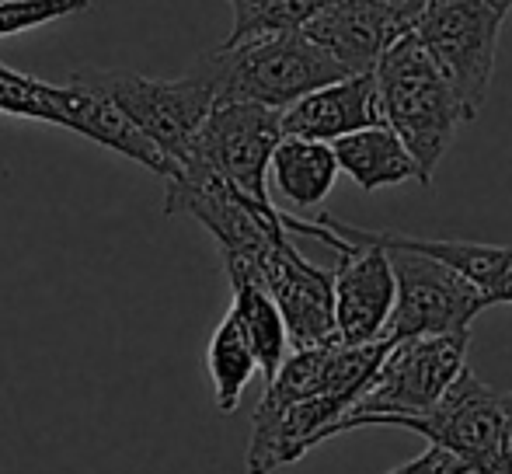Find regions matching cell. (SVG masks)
<instances>
[{
    "label": "cell",
    "instance_id": "cell-21",
    "mask_svg": "<svg viewBox=\"0 0 512 474\" xmlns=\"http://www.w3.org/2000/svg\"><path fill=\"white\" fill-rule=\"evenodd\" d=\"M91 11V0H0V39Z\"/></svg>",
    "mask_w": 512,
    "mask_h": 474
},
{
    "label": "cell",
    "instance_id": "cell-3",
    "mask_svg": "<svg viewBox=\"0 0 512 474\" xmlns=\"http://www.w3.org/2000/svg\"><path fill=\"white\" fill-rule=\"evenodd\" d=\"M384 426L408 429L446 450L467 474H512V391L488 387L471 366L422 415H398Z\"/></svg>",
    "mask_w": 512,
    "mask_h": 474
},
{
    "label": "cell",
    "instance_id": "cell-18",
    "mask_svg": "<svg viewBox=\"0 0 512 474\" xmlns=\"http://www.w3.org/2000/svg\"><path fill=\"white\" fill-rule=\"evenodd\" d=\"M206 370H209V384H213L216 412L234 415L237 405H241V394L248 391L251 377L258 373V363H255V353H251L248 339H244L241 325H237L230 311H227V318L216 325L213 339H209Z\"/></svg>",
    "mask_w": 512,
    "mask_h": 474
},
{
    "label": "cell",
    "instance_id": "cell-19",
    "mask_svg": "<svg viewBox=\"0 0 512 474\" xmlns=\"http://www.w3.org/2000/svg\"><path fill=\"white\" fill-rule=\"evenodd\" d=\"M227 4L234 11L227 46H234V42L255 39V35L297 32L331 0H227Z\"/></svg>",
    "mask_w": 512,
    "mask_h": 474
},
{
    "label": "cell",
    "instance_id": "cell-16",
    "mask_svg": "<svg viewBox=\"0 0 512 474\" xmlns=\"http://www.w3.org/2000/svg\"><path fill=\"white\" fill-rule=\"evenodd\" d=\"M269 182L293 210H317L338 182V161L331 143L283 136L269 157Z\"/></svg>",
    "mask_w": 512,
    "mask_h": 474
},
{
    "label": "cell",
    "instance_id": "cell-7",
    "mask_svg": "<svg viewBox=\"0 0 512 474\" xmlns=\"http://www.w3.org/2000/svg\"><path fill=\"white\" fill-rule=\"evenodd\" d=\"M502 21L485 0H425L411 25L418 46L450 81L471 119L488 98Z\"/></svg>",
    "mask_w": 512,
    "mask_h": 474
},
{
    "label": "cell",
    "instance_id": "cell-9",
    "mask_svg": "<svg viewBox=\"0 0 512 474\" xmlns=\"http://www.w3.org/2000/svg\"><path fill=\"white\" fill-rule=\"evenodd\" d=\"M223 269L248 272V276L269 293L272 304L283 314L290 349H304V346H317V342L338 339L331 272L307 262L297 251V244L290 241V234L265 244L251 262H244V265L227 262Z\"/></svg>",
    "mask_w": 512,
    "mask_h": 474
},
{
    "label": "cell",
    "instance_id": "cell-8",
    "mask_svg": "<svg viewBox=\"0 0 512 474\" xmlns=\"http://www.w3.org/2000/svg\"><path fill=\"white\" fill-rule=\"evenodd\" d=\"M279 140H283L279 109H265L255 102H213L196 143H192L189 161L206 164L244 196L272 203L269 157Z\"/></svg>",
    "mask_w": 512,
    "mask_h": 474
},
{
    "label": "cell",
    "instance_id": "cell-17",
    "mask_svg": "<svg viewBox=\"0 0 512 474\" xmlns=\"http://www.w3.org/2000/svg\"><path fill=\"white\" fill-rule=\"evenodd\" d=\"M227 279H230V293H234L230 314H234V321L241 325L244 339H248L251 353H255L258 373H262L265 384H269V380L276 377L279 363L290 353V335H286L283 314H279L272 297L248 276V272L227 269Z\"/></svg>",
    "mask_w": 512,
    "mask_h": 474
},
{
    "label": "cell",
    "instance_id": "cell-11",
    "mask_svg": "<svg viewBox=\"0 0 512 474\" xmlns=\"http://www.w3.org/2000/svg\"><path fill=\"white\" fill-rule=\"evenodd\" d=\"M425 0H331L304 25L345 74H373L394 39L411 32Z\"/></svg>",
    "mask_w": 512,
    "mask_h": 474
},
{
    "label": "cell",
    "instance_id": "cell-4",
    "mask_svg": "<svg viewBox=\"0 0 512 474\" xmlns=\"http://www.w3.org/2000/svg\"><path fill=\"white\" fill-rule=\"evenodd\" d=\"M467 346H471V332L418 335V339L394 342L380 359L370 384L338 419L335 436L349 429L384 426L387 419H398V415L429 412L467 366Z\"/></svg>",
    "mask_w": 512,
    "mask_h": 474
},
{
    "label": "cell",
    "instance_id": "cell-14",
    "mask_svg": "<svg viewBox=\"0 0 512 474\" xmlns=\"http://www.w3.org/2000/svg\"><path fill=\"white\" fill-rule=\"evenodd\" d=\"M331 154L338 161V175H349L363 192L391 189V185L405 182L422 185V171H418L415 157L387 126L356 129V133L331 143Z\"/></svg>",
    "mask_w": 512,
    "mask_h": 474
},
{
    "label": "cell",
    "instance_id": "cell-10",
    "mask_svg": "<svg viewBox=\"0 0 512 474\" xmlns=\"http://www.w3.org/2000/svg\"><path fill=\"white\" fill-rule=\"evenodd\" d=\"M321 220L345 237L352 248L338 255L331 269V293H335V335L349 346H366L384 335V325L394 307V269L391 255L380 244L366 241L359 227L321 213Z\"/></svg>",
    "mask_w": 512,
    "mask_h": 474
},
{
    "label": "cell",
    "instance_id": "cell-6",
    "mask_svg": "<svg viewBox=\"0 0 512 474\" xmlns=\"http://www.w3.org/2000/svg\"><path fill=\"white\" fill-rule=\"evenodd\" d=\"M359 234L387 248L394 269V307L380 339L401 342L418 339V335L471 332L474 318L485 307H492L471 279L460 276L457 269H450L439 258H429L415 248H401V244H387L373 231H363V227H359Z\"/></svg>",
    "mask_w": 512,
    "mask_h": 474
},
{
    "label": "cell",
    "instance_id": "cell-22",
    "mask_svg": "<svg viewBox=\"0 0 512 474\" xmlns=\"http://www.w3.org/2000/svg\"><path fill=\"white\" fill-rule=\"evenodd\" d=\"M391 474H467V471H464V464H460L457 457H450L446 450H439V447H432V443H429V447H425L415 461L401 464V468H394Z\"/></svg>",
    "mask_w": 512,
    "mask_h": 474
},
{
    "label": "cell",
    "instance_id": "cell-1",
    "mask_svg": "<svg viewBox=\"0 0 512 474\" xmlns=\"http://www.w3.org/2000/svg\"><path fill=\"white\" fill-rule=\"evenodd\" d=\"M189 70L206 81L213 102H255L279 112L324 84L352 77L314 39H307L304 28L255 35L234 46L223 42L192 60Z\"/></svg>",
    "mask_w": 512,
    "mask_h": 474
},
{
    "label": "cell",
    "instance_id": "cell-20",
    "mask_svg": "<svg viewBox=\"0 0 512 474\" xmlns=\"http://www.w3.org/2000/svg\"><path fill=\"white\" fill-rule=\"evenodd\" d=\"M0 116L32 119L60 126V105H56V84L39 81L32 74L0 63Z\"/></svg>",
    "mask_w": 512,
    "mask_h": 474
},
{
    "label": "cell",
    "instance_id": "cell-12",
    "mask_svg": "<svg viewBox=\"0 0 512 474\" xmlns=\"http://www.w3.org/2000/svg\"><path fill=\"white\" fill-rule=\"evenodd\" d=\"M279 126H283V136H300V140L317 143H335L366 126H384L377 81H373V74H352L335 84H324V88L286 105L279 112Z\"/></svg>",
    "mask_w": 512,
    "mask_h": 474
},
{
    "label": "cell",
    "instance_id": "cell-5",
    "mask_svg": "<svg viewBox=\"0 0 512 474\" xmlns=\"http://www.w3.org/2000/svg\"><path fill=\"white\" fill-rule=\"evenodd\" d=\"M70 81L105 95L168 161H175V168L189 161L192 143L213 109V91L192 70L175 81H157L133 70L84 67L74 70Z\"/></svg>",
    "mask_w": 512,
    "mask_h": 474
},
{
    "label": "cell",
    "instance_id": "cell-23",
    "mask_svg": "<svg viewBox=\"0 0 512 474\" xmlns=\"http://www.w3.org/2000/svg\"><path fill=\"white\" fill-rule=\"evenodd\" d=\"M488 7H492L495 14H502V18H506V14L512 11V0H485Z\"/></svg>",
    "mask_w": 512,
    "mask_h": 474
},
{
    "label": "cell",
    "instance_id": "cell-15",
    "mask_svg": "<svg viewBox=\"0 0 512 474\" xmlns=\"http://www.w3.org/2000/svg\"><path fill=\"white\" fill-rule=\"evenodd\" d=\"M380 241L415 248L429 258H439L460 276H467L488 304H512V248L509 244H478V241H443V237H411L401 231H373Z\"/></svg>",
    "mask_w": 512,
    "mask_h": 474
},
{
    "label": "cell",
    "instance_id": "cell-13",
    "mask_svg": "<svg viewBox=\"0 0 512 474\" xmlns=\"http://www.w3.org/2000/svg\"><path fill=\"white\" fill-rule=\"evenodd\" d=\"M56 105H60V129H70V133L84 136V140L98 143V147H108L115 154L129 157V161L143 164L147 171L161 178L175 175V161L161 154L140 129L133 126L105 95L84 88V84H56Z\"/></svg>",
    "mask_w": 512,
    "mask_h": 474
},
{
    "label": "cell",
    "instance_id": "cell-2",
    "mask_svg": "<svg viewBox=\"0 0 512 474\" xmlns=\"http://www.w3.org/2000/svg\"><path fill=\"white\" fill-rule=\"evenodd\" d=\"M373 81H377L380 119L415 157L422 185L429 189L457 129L471 122L464 102L411 32L387 46V53L373 67Z\"/></svg>",
    "mask_w": 512,
    "mask_h": 474
}]
</instances>
